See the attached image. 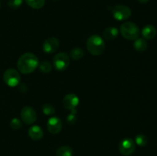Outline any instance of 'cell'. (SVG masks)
<instances>
[{"label": "cell", "mask_w": 157, "mask_h": 156, "mask_svg": "<svg viewBox=\"0 0 157 156\" xmlns=\"http://www.w3.org/2000/svg\"><path fill=\"white\" fill-rule=\"evenodd\" d=\"M133 47L138 52H144L148 47V44L144 38H137L134 41Z\"/></svg>", "instance_id": "cell-15"}, {"label": "cell", "mask_w": 157, "mask_h": 156, "mask_svg": "<svg viewBox=\"0 0 157 156\" xmlns=\"http://www.w3.org/2000/svg\"><path fill=\"white\" fill-rule=\"evenodd\" d=\"M73 155V150L70 146L64 145L57 150L56 156H72Z\"/></svg>", "instance_id": "cell-17"}, {"label": "cell", "mask_w": 157, "mask_h": 156, "mask_svg": "<svg viewBox=\"0 0 157 156\" xmlns=\"http://www.w3.org/2000/svg\"><path fill=\"white\" fill-rule=\"evenodd\" d=\"M25 2L31 8L35 9H41L45 3V0H25Z\"/></svg>", "instance_id": "cell-18"}, {"label": "cell", "mask_w": 157, "mask_h": 156, "mask_svg": "<svg viewBox=\"0 0 157 156\" xmlns=\"http://www.w3.org/2000/svg\"><path fill=\"white\" fill-rule=\"evenodd\" d=\"M53 64L57 70L64 71L70 64V57L64 52L57 54L53 58Z\"/></svg>", "instance_id": "cell-4"}, {"label": "cell", "mask_w": 157, "mask_h": 156, "mask_svg": "<svg viewBox=\"0 0 157 156\" xmlns=\"http://www.w3.org/2000/svg\"><path fill=\"white\" fill-rule=\"evenodd\" d=\"M60 45L59 41L55 37L47 38L42 44V49L44 53L53 54L58 49Z\"/></svg>", "instance_id": "cell-9"}, {"label": "cell", "mask_w": 157, "mask_h": 156, "mask_svg": "<svg viewBox=\"0 0 157 156\" xmlns=\"http://www.w3.org/2000/svg\"><path fill=\"white\" fill-rule=\"evenodd\" d=\"M136 148V144L132 139L127 138L124 139L120 142L119 151L121 154L124 156H129L133 153Z\"/></svg>", "instance_id": "cell-7"}, {"label": "cell", "mask_w": 157, "mask_h": 156, "mask_svg": "<svg viewBox=\"0 0 157 156\" xmlns=\"http://www.w3.org/2000/svg\"><path fill=\"white\" fill-rule=\"evenodd\" d=\"M118 32L117 28L115 27H109L107 28L103 32V37L105 38L106 40H108V41H113L118 36Z\"/></svg>", "instance_id": "cell-14"}, {"label": "cell", "mask_w": 157, "mask_h": 156, "mask_svg": "<svg viewBox=\"0 0 157 156\" xmlns=\"http://www.w3.org/2000/svg\"><path fill=\"white\" fill-rule=\"evenodd\" d=\"M84 51L81 47H74L70 52V57L74 60V61H78L81 60L84 57Z\"/></svg>", "instance_id": "cell-16"}, {"label": "cell", "mask_w": 157, "mask_h": 156, "mask_svg": "<svg viewBox=\"0 0 157 156\" xmlns=\"http://www.w3.org/2000/svg\"><path fill=\"white\" fill-rule=\"evenodd\" d=\"M39 65L38 57L32 53L23 54L18 60L17 67L23 74H29L36 70Z\"/></svg>", "instance_id": "cell-1"}, {"label": "cell", "mask_w": 157, "mask_h": 156, "mask_svg": "<svg viewBox=\"0 0 157 156\" xmlns=\"http://www.w3.org/2000/svg\"><path fill=\"white\" fill-rule=\"evenodd\" d=\"M137 1L139 2L143 3V4H145V3L148 2L150 1V0H137Z\"/></svg>", "instance_id": "cell-25"}, {"label": "cell", "mask_w": 157, "mask_h": 156, "mask_svg": "<svg viewBox=\"0 0 157 156\" xmlns=\"http://www.w3.org/2000/svg\"><path fill=\"white\" fill-rule=\"evenodd\" d=\"M62 122L57 116H52L48 120L47 128L52 134H58L62 128Z\"/></svg>", "instance_id": "cell-11"}, {"label": "cell", "mask_w": 157, "mask_h": 156, "mask_svg": "<svg viewBox=\"0 0 157 156\" xmlns=\"http://www.w3.org/2000/svg\"><path fill=\"white\" fill-rule=\"evenodd\" d=\"M40 71L44 73H48L52 71V66L48 61H44L38 65Z\"/></svg>", "instance_id": "cell-19"}, {"label": "cell", "mask_w": 157, "mask_h": 156, "mask_svg": "<svg viewBox=\"0 0 157 156\" xmlns=\"http://www.w3.org/2000/svg\"><path fill=\"white\" fill-rule=\"evenodd\" d=\"M22 2L23 0H9V2H8V6L11 9H17L21 6Z\"/></svg>", "instance_id": "cell-23"}, {"label": "cell", "mask_w": 157, "mask_h": 156, "mask_svg": "<svg viewBox=\"0 0 157 156\" xmlns=\"http://www.w3.org/2000/svg\"><path fill=\"white\" fill-rule=\"evenodd\" d=\"M142 35L145 40H151L156 35V29L152 24H147L143 28Z\"/></svg>", "instance_id": "cell-13"}, {"label": "cell", "mask_w": 157, "mask_h": 156, "mask_svg": "<svg viewBox=\"0 0 157 156\" xmlns=\"http://www.w3.org/2000/svg\"><path fill=\"white\" fill-rule=\"evenodd\" d=\"M147 142H148V140H147V136L143 134L138 135V136H136V139H135V144L141 147L145 146L147 144Z\"/></svg>", "instance_id": "cell-21"}, {"label": "cell", "mask_w": 157, "mask_h": 156, "mask_svg": "<svg viewBox=\"0 0 157 156\" xmlns=\"http://www.w3.org/2000/svg\"><path fill=\"white\" fill-rule=\"evenodd\" d=\"M22 126V123L21 121L18 118H13L12 120L10 121V127L14 130L19 129Z\"/></svg>", "instance_id": "cell-22"}, {"label": "cell", "mask_w": 157, "mask_h": 156, "mask_svg": "<svg viewBox=\"0 0 157 156\" xmlns=\"http://www.w3.org/2000/svg\"><path fill=\"white\" fill-rule=\"evenodd\" d=\"M112 14L115 19L124 21L131 16V9L125 5H117L112 9Z\"/></svg>", "instance_id": "cell-6"}, {"label": "cell", "mask_w": 157, "mask_h": 156, "mask_svg": "<svg viewBox=\"0 0 157 156\" xmlns=\"http://www.w3.org/2000/svg\"><path fill=\"white\" fill-rule=\"evenodd\" d=\"M121 33L124 38L130 41H135L139 38L140 29L135 23L131 21L124 22L121 26Z\"/></svg>", "instance_id": "cell-3"}, {"label": "cell", "mask_w": 157, "mask_h": 156, "mask_svg": "<svg viewBox=\"0 0 157 156\" xmlns=\"http://www.w3.org/2000/svg\"><path fill=\"white\" fill-rule=\"evenodd\" d=\"M4 82L10 87H17L21 81V76L19 73L15 69H8L3 74Z\"/></svg>", "instance_id": "cell-5"}, {"label": "cell", "mask_w": 157, "mask_h": 156, "mask_svg": "<svg viewBox=\"0 0 157 156\" xmlns=\"http://www.w3.org/2000/svg\"><path fill=\"white\" fill-rule=\"evenodd\" d=\"M79 104V98L74 93H68L63 99V106L67 110H76V107Z\"/></svg>", "instance_id": "cell-10"}, {"label": "cell", "mask_w": 157, "mask_h": 156, "mask_svg": "<svg viewBox=\"0 0 157 156\" xmlns=\"http://www.w3.org/2000/svg\"><path fill=\"white\" fill-rule=\"evenodd\" d=\"M87 48L92 55L99 56L104 51L105 43L100 35H93L87 39Z\"/></svg>", "instance_id": "cell-2"}, {"label": "cell", "mask_w": 157, "mask_h": 156, "mask_svg": "<svg viewBox=\"0 0 157 156\" xmlns=\"http://www.w3.org/2000/svg\"><path fill=\"white\" fill-rule=\"evenodd\" d=\"M76 113H77V110H71L70 114L67 116V122H68L69 124L75 123V122H76V120H77Z\"/></svg>", "instance_id": "cell-24"}, {"label": "cell", "mask_w": 157, "mask_h": 156, "mask_svg": "<svg viewBox=\"0 0 157 156\" xmlns=\"http://www.w3.org/2000/svg\"><path fill=\"white\" fill-rule=\"evenodd\" d=\"M52 1H58V0H52Z\"/></svg>", "instance_id": "cell-26"}, {"label": "cell", "mask_w": 157, "mask_h": 156, "mask_svg": "<svg viewBox=\"0 0 157 156\" xmlns=\"http://www.w3.org/2000/svg\"><path fill=\"white\" fill-rule=\"evenodd\" d=\"M21 118L23 122L27 125L33 124L37 119V114L35 110L31 106H25L21 111Z\"/></svg>", "instance_id": "cell-8"}, {"label": "cell", "mask_w": 157, "mask_h": 156, "mask_svg": "<svg viewBox=\"0 0 157 156\" xmlns=\"http://www.w3.org/2000/svg\"><path fill=\"white\" fill-rule=\"evenodd\" d=\"M42 112L46 116H52L55 113V107L52 106L51 104L45 103L42 106Z\"/></svg>", "instance_id": "cell-20"}, {"label": "cell", "mask_w": 157, "mask_h": 156, "mask_svg": "<svg viewBox=\"0 0 157 156\" xmlns=\"http://www.w3.org/2000/svg\"><path fill=\"white\" fill-rule=\"evenodd\" d=\"M28 132H29V136L32 140L35 141H38L43 137V130L38 125H32L28 130Z\"/></svg>", "instance_id": "cell-12"}]
</instances>
